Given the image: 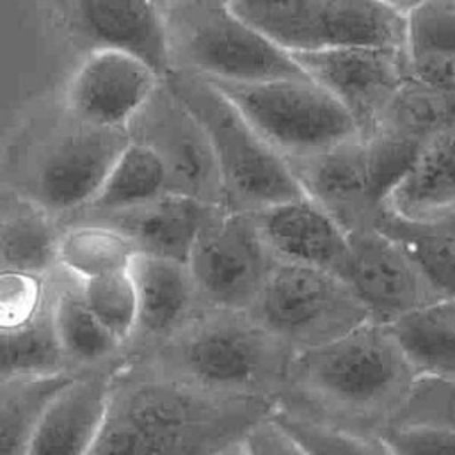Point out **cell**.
<instances>
[{"label": "cell", "instance_id": "obj_1", "mask_svg": "<svg viewBox=\"0 0 455 455\" xmlns=\"http://www.w3.org/2000/svg\"><path fill=\"white\" fill-rule=\"evenodd\" d=\"M274 411V400L203 391L123 357L87 455H217Z\"/></svg>", "mask_w": 455, "mask_h": 455}, {"label": "cell", "instance_id": "obj_2", "mask_svg": "<svg viewBox=\"0 0 455 455\" xmlns=\"http://www.w3.org/2000/svg\"><path fill=\"white\" fill-rule=\"evenodd\" d=\"M418 375L386 325L366 322L327 345L295 352L275 409L377 439Z\"/></svg>", "mask_w": 455, "mask_h": 455}, {"label": "cell", "instance_id": "obj_3", "mask_svg": "<svg viewBox=\"0 0 455 455\" xmlns=\"http://www.w3.org/2000/svg\"><path fill=\"white\" fill-rule=\"evenodd\" d=\"M128 144L124 130L87 124L60 101L43 107L25 123L0 174L16 197L59 222L94 197Z\"/></svg>", "mask_w": 455, "mask_h": 455}, {"label": "cell", "instance_id": "obj_4", "mask_svg": "<svg viewBox=\"0 0 455 455\" xmlns=\"http://www.w3.org/2000/svg\"><path fill=\"white\" fill-rule=\"evenodd\" d=\"M293 355L247 311L204 307L155 350L124 359L203 391L275 402Z\"/></svg>", "mask_w": 455, "mask_h": 455}, {"label": "cell", "instance_id": "obj_5", "mask_svg": "<svg viewBox=\"0 0 455 455\" xmlns=\"http://www.w3.org/2000/svg\"><path fill=\"white\" fill-rule=\"evenodd\" d=\"M164 82L194 114L210 140L220 178L222 210L254 213L304 196L286 162L206 78L171 71Z\"/></svg>", "mask_w": 455, "mask_h": 455}, {"label": "cell", "instance_id": "obj_6", "mask_svg": "<svg viewBox=\"0 0 455 455\" xmlns=\"http://www.w3.org/2000/svg\"><path fill=\"white\" fill-rule=\"evenodd\" d=\"M171 69L215 82H268L306 76L293 57L240 18L229 2H160Z\"/></svg>", "mask_w": 455, "mask_h": 455}, {"label": "cell", "instance_id": "obj_7", "mask_svg": "<svg viewBox=\"0 0 455 455\" xmlns=\"http://www.w3.org/2000/svg\"><path fill=\"white\" fill-rule=\"evenodd\" d=\"M231 9L290 55L343 48H402L405 2L235 0Z\"/></svg>", "mask_w": 455, "mask_h": 455}, {"label": "cell", "instance_id": "obj_8", "mask_svg": "<svg viewBox=\"0 0 455 455\" xmlns=\"http://www.w3.org/2000/svg\"><path fill=\"white\" fill-rule=\"evenodd\" d=\"M208 82L236 107L284 162L311 156L359 137L343 107L307 76L252 84Z\"/></svg>", "mask_w": 455, "mask_h": 455}, {"label": "cell", "instance_id": "obj_9", "mask_svg": "<svg viewBox=\"0 0 455 455\" xmlns=\"http://www.w3.org/2000/svg\"><path fill=\"white\" fill-rule=\"evenodd\" d=\"M247 313L293 352L327 345L370 322L345 279L283 263H277Z\"/></svg>", "mask_w": 455, "mask_h": 455}, {"label": "cell", "instance_id": "obj_10", "mask_svg": "<svg viewBox=\"0 0 455 455\" xmlns=\"http://www.w3.org/2000/svg\"><path fill=\"white\" fill-rule=\"evenodd\" d=\"M187 267L206 307L247 311L277 261L252 213H233L217 206L201 228Z\"/></svg>", "mask_w": 455, "mask_h": 455}, {"label": "cell", "instance_id": "obj_11", "mask_svg": "<svg viewBox=\"0 0 455 455\" xmlns=\"http://www.w3.org/2000/svg\"><path fill=\"white\" fill-rule=\"evenodd\" d=\"M126 133L158 156L167 172L169 194L220 206L222 188L210 140L164 80L132 117Z\"/></svg>", "mask_w": 455, "mask_h": 455}, {"label": "cell", "instance_id": "obj_12", "mask_svg": "<svg viewBox=\"0 0 455 455\" xmlns=\"http://www.w3.org/2000/svg\"><path fill=\"white\" fill-rule=\"evenodd\" d=\"M55 14L71 44L85 55L123 53L144 64L160 80L172 71L160 2L68 0L55 4Z\"/></svg>", "mask_w": 455, "mask_h": 455}, {"label": "cell", "instance_id": "obj_13", "mask_svg": "<svg viewBox=\"0 0 455 455\" xmlns=\"http://www.w3.org/2000/svg\"><path fill=\"white\" fill-rule=\"evenodd\" d=\"M302 73L323 87L366 140L407 78L402 48H343L291 55Z\"/></svg>", "mask_w": 455, "mask_h": 455}, {"label": "cell", "instance_id": "obj_14", "mask_svg": "<svg viewBox=\"0 0 455 455\" xmlns=\"http://www.w3.org/2000/svg\"><path fill=\"white\" fill-rule=\"evenodd\" d=\"M350 267L347 283L370 315V322L396 320L444 299L407 249L377 228L347 236Z\"/></svg>", "mask_w": 455, "mask_h": 455}, {"label": "cell", "instance_id": "obj_15", "mask_svg": "<svg viewBox=\"0 0 455 455\" xmlns=\"http://www.w3.org/2000/svg\"><path fill=\"white\" fill-rule=\"evenodd\" d=\"M302 194L348 236L377 228L384 203L377 192L364 140L352 139L327 151L286 160Z\"/></svg>", "mask_w": 455, "mask_h": 455}, {"label": "cell", "instance_id": "obj_16", "mask_svg": "<svg viewBox=\"0 0 455 455\" xmlns=\"http://www.w3.org/2000/svg\"><path fill=\"white\" fill-rule=\"evenodd\" d=\"M158 84L151 69L128 55L92 52L71 75L62 103L87 124L126 132Z\"/></svg>", "mask_w": 455, "mask_h": 455}, {"label": "cell", "instance_id": "obj_17", "mask_svg": "<svg viewBox=\"0 0 455 455\" xmlns=\"http://www.w3.org/2000/svg\"><path fill=\"white\" fill-rule=\"evenodd\" d=\"M277 263L307 267L347 281L350 243L343 229L306 196L252 213Z\"/></svg>", "mask_w": 455, "mask_h": 455}, {"label": "cell", "instance_id": "obj_18", "mask_svg": "<svg viewBox=\"0 0 455 455\" xmlns=\"http://www.w3.org/2000/svg\"><path fill=\"white\" fill-rule=\"evenodd\" d=\"M128 272L137 295L135 332L124 348V357L132 359L171 339L206 306L183 263L137 254Z\"/></svg>", "mask_w": 455, "mask_h": 455}, {"label": "cell", "instance_id": "obj_19", "mask_svg": "<svg viewBox=\"0 0 455 455\" xmlns=\"http://www.w3.org/2000/svg\"><path fill=\"white\" fill-rule=\"evenodd\" d=\"M215 208L185 196L167 194L135 208L80 217L60 226L101 224L126 236L139 254L187 265L194 242Z\"/></svg>", "mask_w": 455, "mask_h": 455}, {"label": "cell", "instance_id": "obj_20", "mask_svg": "<svg viewBox=\"0 0 455 455\" xmlns=\"http://www.w3.org/2000/svg\"><path fill=\"white\" fill-rule=\"evenodd\" d=\"M114 368L76 373L44 409L27 455H87L105 416Z\"/></svg>", "mask_w": 455, "mask_h": 455}, {"label": "cell", "instance_id": "obj_21", "mask_svg": "<svg viewBox=\"0 0 455 455\" xmlns=\"http://www.w3.org/2000/svg\"><path fill=\"white\" fill-rule=\"evenodd\" d=\"M455 208V119L416 155L384 199V210L405 220H430Z\"/></svg>", "mask_w": 455, "mask_h": 455}, {"label": "cell", "instance_id": "obj_22", "mask_svg": "<svg viewBox=\"0 0 455 455\" xmlns=\"http://www.w3.org/2000/svg\"><path fill=\"white\" fill-rule=\"evenodd\" d=\"M53 329L73 373L112 366L117 355H124V347L101 325L87 307L80 281L60 270L53 286Z\"/></svg>", "mask_w": 455, "mask_h": 455}, {"label": "cell", "instance_id": "obj_23", "mask_svg": "<svg viewBox=\"0 0 455 455\" xmlns=\"http://www.w3.org/2000/svg\"><path fill=\"white\" fill-rule=\"evenodd\" d=\"M60 228L55 219L14 196L0 212V272L53 277Z\"/></svg>", "mask_w": 455, "mask_h": 455}, {"label": "cell", "instance_id": "obj_24", "mask_svg": "<svg viewBox=\"0 0 455 455\" xmlns=\"http://www.w3.org/2000/svg\"><path fill=\"white\" fill-rule=\"evenodd\" d=\"M418 377L455 379V299H441L387 325Z\"/></svg>", "mask_w": 455, "mask_h": 455}, {"label": "cell", "instance_id": "obj_25", "mask_svg": "<svg viewBox=\"0 0 455 455\" xmlns=\"http://www.w3.org/2000/svg\"><path fill=\"white\" fill-rule=\"evenodd\" d=\"M167 194V172L158 156L148 148L130 140L110 167L94 197L82 210L71 213L57 224L60 226L80 217L135 208Z\"/></svg>", "mask_w": 455, "mask_h": 455}, {"label": "cell", "instance_id": "obj_26", "mask_svg": "<svg viewBox=\"0 0 455 455\" xmlns=\"http://www.w3.org/2000/svg\"><path fill=\"white\" fill-rule=\"evenodd\" d=\"M76 373L27 377L0 384V455H27L34 430L50 402Z\"/></svg>", "mask_w": 455, "mask_h": 455}, {"label": "cell", "instance_id": "obj_27", "mask_svg": "<svg viewBox=\"0 0 455 455\" xmlns=\"http://www.w3.org/2000/svg\"><path fill=\"white\" fill-rule=\"evenodd\" d=\"M137 254L135 245L112 228L92 222L60 226L59 267L78 281L128 270Z\"/></svg>", "mask_w": 455, "mask_h": 455}, {"label": "cell", "instance_id": "obj_28", "mask_svg": "<svg viewBox=\"0 0 455 455\" xmlns=\"http://www.w3.org/2000/svg\"><path fill=\"white\" fill-rule=\"evenodd\" d=\"M52 306L53 299L32 323L0 332V384L69 371L55 336Z\"/></svg>", "mask_w": 455, "mask_h": 455}, {"label": "cell", "instance_id": "obj_29", "mask_svg": "<svg viewBox=\"0 0 455 455\" xmlns=\"http://www.w3.org/2000/svg\"><path fill=\"white\" fill-rule=\"evenodd\" d=\"M377 229L402 243L444 299H455V242L428 222L400 219L386 210Z\"/></svg>", "mask_w": 455, "mask_h": 455}, {"label": "cell", "instance_id": "obj_30", "mask_svg": "<svg viewBox=\"0 0 455 455\" xmlns=\"http://www.w3.org/2000/svg\"><path fill=\"white\" fill-rule=\"evenodd\" d=\"M403 23L407 60L455 57V0L405 2Z\"/></svg>", "mask_w": 455, "mask_h": 455}, {"label": "cell", "instance_id": "obj_31", "mask_svg": "<svg viewBox=\"0 0 455 455\" xmlns=\"http://www.w3.org/2000/svg\"><path fill=\"white\" fill-rule=\"evenodd\" d=\"M82 297L101 325L126 348L137 323V295L128 270L80 281Z\"/></svg>", "mask_w": 455, "mask_h": 455}, {"label": "cell", "instance_id": "obj_32", "mask_svg": "<svg viewBox=\"0 0 455 455\" xmlns=\"http://www.w3.org/2000/svg\"><path fill=\"white\" fill-rule=\"evenodd\" d=\"M272 419L307 455H387L379 439L361 437L275 409Z\"/></svg>", "mask_w": 455, "mask_h": 455}, {"label": "cell", "instance_id": "obj_33", "mask_svg": "<svg viewBox=\"0 0 455 455\" xmlns=\"http://www.w3.org/2000/svg\"><path fill=\"white\" fill-rule=\"evenodd\" d=\"M55 275L0 272V332L32 323L52 304Z\"/></svg>", "mask_w": 455, "mask_h": 455}, {"label": "cell", "instance_id": "obj_34", "mask_svg": "<svg viewBox=\"0 0 455 455\" xmlns=\"http://www.w3.org/2000/svg\"><path fill=\"white\" fill-rule=\"evenodd\" d=\"M395 425H427L455 434V379L418 377Z\"/></svg>", "mask_w": 455, "mask_h": 455}, {"label": "cell", "instance_id": "obj_35", "mask_svg": "<svg viewBox=\"0 0 455 455\" xmlns=\"http://www.w3.org/2000/svg\"><path fill=\"white\" fill-rule=\"evenodd\" d=\"M387 455H455V434L427 425H395L379 437Z\"/></svg>", "mask_w": 455, "mask_h": 455}, {"label": "cell", "instance_id": "obj_36", "mask_svg": "<svg viewBox=\"0 0 455 455\" xmlns=\"http://www.w3.org/2000/svg\"><path fill=\"white\" fill-rule=\"evenodd\" d=\"M249 455H307L272 416L258 423L242 441Z\"/></svg>", "mask_w": 455, "mask_h": 455}, {"label": "cell", "instance_id": "obj_37", "mask_svg": "<svg viewBox=\"0 0 455 455\" xmlns=\"http://www.w3.org/2000/svg\"><path fill=\"white\" fill-rule=\"evenodd\" d=\"M407 76L437 92L455 96V57L407 60Z\"/></svg>", "mask_w": 455, "mask_h": 455}, {"label": "cell", "instance_id": "obj_38", "mask_svg": "<svg viewBox=\"0 0 455 455\" xmlns=\"http://www.w3.org/2000/svg\"><path fill=\"white\" fill-rule=\"evenodd\" d=\"M419 222H428L432 224L437 231H441L443 235H446L448 238H451L455 242V208L448 213H443L435 219H430V220H419Z\"/></svg>", "mask_w": 455, "mask_h": 455}, {"label": "cell", "instance_id": "obj_39", "mask_svg": "<svg viewBox=\"0 0 455 455\" xmlns=\"http://www.w3.org/2000/svg\"><path fill=\"white\" fill-rule=\"evenodd\" d=\"M217 455H249V453L245 451V448H243L242 443H236V444L228 446L226 450H222V451L217 453Z\"/></svg>", "mask_w": 455, "mask_h": 455}]
</instances>
